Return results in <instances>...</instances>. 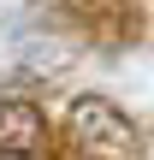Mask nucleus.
Masks as SVG:
<instances>
[{
  "mask_svg": "<svg viewBox=\"0 0 154 160\" xmlns=\"http://www.w3.org/2000/svg\"><path fill=\"white\" fill-rule=\"evenodd\" d=\"M71 137L95 160H131L137 154V125L113 101H101V95H77L71 101Z\"/></svg>",
  "mask_w": 154,
  "mask_h": 160,
  "instance_id": "f257e3e1",
  "label": "nucleus"
},
{
  "mask_svg": "<svg viewBox=\"0 0 154 160\" xmlns=\"http://www.w3.org/2000/svg\"><path fill=\"white\" fill-rule=\"evenodd\" d=\"M42 137H47V125H42V113L30 101H0V154L30 160L42 148Z\"/></svg>",
  "mask_w": 154,
  "mask_h": 160,
  "instance_id": "f03ea898",
  "label": "nucleus"
}]
</instances>
